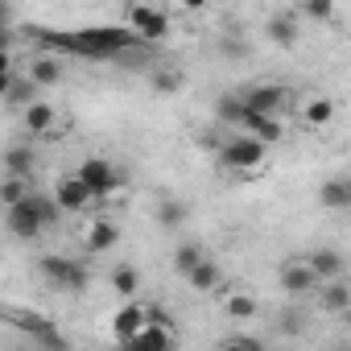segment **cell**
Returning <instances> with one entry per match:
<instances>
[{
    "mask_svg": "<svg viewBox=\"0 0 351 351\" xmlns=\"http://www.w3.org/2000/svg\"><path fill=\"white\" fill-rule=\"evenodd\" d=\"M62 215H66V211H62V203H58L54 195H42V191H29L21 203L5 207L9 236H13V240H25V244H34V240H38L46 228H54Z\"/></svg>",
    "mask_w": 351,
    "mask_h": 351,
    "instance_id": "cell-1",
    "label": "cell"
},
{
    "mask_svg": "<svg viewBox=\"0 0 351 351\" xmlns=\"http://www.w3.org/2000/svg\"><path fill=\"white\" fill-rule=\"evenodd\" d=\"M173 343H178V335H173V318H169V310L149 306V322L136 330L132 347H173Z\"/></svg>",
    "mask_w": 351,
    "mask_h": 351,
    "instance_id": "cell-7",
    "label": "cell"
},
{
    "mask_svg": "<svg viewBox=\"0 0 351 351\" xmlns=\"http://www.w3.org/2000/svg\"><path fill=\"white\" fill-rule=\"evenodd\" d=\"M318 203L326 211H351V178H326L318 186Z\"/></svg>",
    "mask_w": 351,
    "mask_h": 351,
    "instance_id": "cell-15",
    "label": "cell"
},
{
    "mask_svg": "<svg viewBox=\"0 0 351 351\" xmlns=\"http://www.w3.org/2000/svg\"><path fill=\"white\" fill-rule=\"evenodd\" d=\"M38 273L50 289H66V293H83L87 289V269L75 261V256H62V252H46L38 256Z\"/></svg>",
    "mask_w": 351,
    "mask_h": 351,
    "instance_id": "cell-2",
    "label": "cell"
},
{
    "mask_svg": "<svg viewBox=\"0 0 351 351\" xmlns=\"http://www.w3.org/2000/svg\"><path fill=\"white\" fill-rule=\"evenodd\" d=\"M219 347H261V339H252V335H228V339H219Z\"/></svg>",
    "mask_w": 351,
    "mask_h": 351,
    "instance_id": "cell-30",
    "label": "cell"
},
{
    "mask_svg": "<svg viewBox=\"0 0 351 351\" xmlns=\"http://www.w3.org/2000/svg\"><path fill=\"white\" fill-rule=\"evenodd\" d=\"M108 285L116 289V298H136V289H141V269H136V265H116L112 277H108Z\"/></svg>",
    "mask_w": 351,
    "mask_h": 351,
    "instance_id": "cell-22",
    "label": "cell"
},
{
    "mask_svg": "<svg viewBox=\"0 0 351 351\" xmlns=\"http://www.w3.org/2000/svg\"><path fill=\"white\" fill-rule=\"evenodd\" d=\"M124 21H128V29H136V38L141 42H161V38H169V17L157 9V5H145V0H132L128 5V13H124Z\"/></svg>",
    "mask_w": 351,
    "mask_h": 351,
    "instance_id": "cell-4",
    "label": "cell"
},
{
    "mask_svg": "<svg viewBox=\"0 0 351 351\" xmlns=\"http://www.w3.org/2000/svg\"><path fill=\"white\" fill-rule=\"evenodd\" d=\"M318 306H322L326 314H347V310H351V285H347L343 277L322 281V285H318Z\"/></svg>",
    "mask_w": 351,
    "mask_h": 351,
    "instance_id": "cell-14",
    "label": "cell"
},
{
    "mask_svg": "<svg viewBox=\"0 0 351 351\" xmlns=\"http://www.w3.org/2000/svg\"><path fill=\"white\" fill-rule=\"evenodd\" d=\"M178 87H182V71H157L153 75V91L157 95H173Z\"/></svg>",
    "mask_w": 351,
    "mask_h": 351,
    "instance_id": "cell-29",
    "label": "cell"
},
{
    "mask_svg": "<svg viewBox=\"0 0 351 351\" xmlns=\"http://www.w3.org/2000/svg\"><path fill=\"white\" fill-rule=\"evenodd\" d=\"M256 310H261V302H256L252 293H244V289H232V293H223V314H228V318L244 322V318H256Z\"/></svg>",
    "mask_w": 351,
    "mask_h": 351,
    "instance_id": "cell-20",
    "label": "cell"
},
{
    "mask_svg": "<svg viewBox=\"0 0 351 351\" xmlns=\"http://www.w3.org/2000/svg\"><path fill=\"white\" fill-rule=\"evenodd\" d=\"M191 219V207L182 203V199H161L157 203V223L161 228H178V223H186Z\"/></svg>",
    "mask_w": 351,
    "mask_h": 351,
    "instance_id": "cell-24",
    "label": "cell"
},
{
    "mask_svg": "<svg viewBox=\"0 0 351 351\" xmlns=\"http://www.w3.org/2000/svg\"><path fill=\"white\" fill-rule=\"evenodd\" d=\"M265 38H269L273 46H281V50H293V46H298V38H302L298 13H273V17L265 21Z\"/></svg>",
    "mask_w": 351,
    "mask_h": 351,
    "instance_id": "cell-12",
    "label": "cell"
},
{
    "mask_svg": "<svg viewBox=\"0 0 351 351\" xmlns=\"http://www.w3.org/2000/svg\"><path fill=\"white\" fill-rule=\"evenodd\" d=\"M211 0H182V9H191V13H199V9H207Z\"/></svg>",
    "mask_w": 351,
    "mask_h": 351,
    "instance_id": "cell-31",
    "label": "cell"
},
{
    "mask_svg": "<svg viewBox=\"0 0 351 351\" xmlns=\"http://www.w3.org/2000/svg\"><path fill=\"white\" fill-rule=\"evenodd\" d=\"M298 13L306 17V21H330L335 17V0H298Z\"/></svg>",
    "mask_w": 351,
    "mask_h": 351,
    "instance_id": "cell-28",
    "label": "cell"
},
{
    "mask_svg": "<svg viewBox=\"0 0 351 351\" xmlns=\"http://www.w3.org/2000/svg\"><path fill=\"white\" fill-rule=\"evenodd\" d=\"M330 120H335V99H326V95L306 99V108H302V124L306 128H326Z\"/></svg>",
    "mask_w": 351,
    "mask_h": 351,
    "instance_id": "cell-19",
    "label": "cell"
},
{
    "mask_svg": "<svg viewBox=\"0 0 351 351\" xmlns=\"http://www.w3.org/2000/svg\"><path fill=\"white\" fill-rule=\"evenodd\" d=\"M5 169H9V173H21V178H34V153L21 149V145H13V149L5 153Z\"/></svg>",
    "mask_w": 351,
    "mask_h": 351,
    "instance_id": "cell-27",
    "label": "cell"
},
{
    "mask_svg": "<svg viewBox=\"0 0 351 351\" xmlns=\"http://www.w3.org/2000/svg\"><path fill=\"white\" fill-rule=\"evenodd\" d=\"M277 285H281L289 298H302V293H314L322 281H318V273H314L310 256H289V261L277 269Z\"/></svg>",
    "mask_w": 351,
    "mask_h": 351,
    "instance_id": "cell-6",
    "label": "cell"
},
{
    "mask_svg": "<svg viewBox=\"0 0 351 351\" xmlns=\"http://www.w3.org/2000/svg\"><path fill=\"white\" fill-rule=\"evenodd\" d=\"M38 87H54V83H62V62L54 58V54H34V62H29V71H25Z\"/></svg>",
    "mask_w": 351,
    "mask_h": 351,
    "instance_id": "cell-18",
    "label": "cell"
},
{
    "mask_svg": "<svg viewBox=\"0 0 351 351\" xmlns=\"http://www.w3.org/2000/svg\"><path fill=\"white\" fill-rule=\"evenodd\" d=\"M145 322H149V306H141L136 298H124L120 310L112 314V335H116V343L132 347V339H136V330H141Z\"/></svg>",
    "mask_w": 351,
    "mask_h": 351,
    "instance_id": "cell-8",
    "label": "cell"
},
{
    "mask_svg": "<svg viewBox=\"0 0 351 351\" xmlns=\"http://www.w3.org/2000/svg\"><path fill=\"white\" fill-rule=\"evenodd\" d=\"M186 281H191V285H195L199 293H215V289L223 285V269H219V265H215V261L207 256V261H203V265H199V269H195V273L186 277Z\"/></svg>",
    "mask_w": 351,
    "mask_h": 351,
    "instance_id": "cell-23",
    "label": "cell"
},
{
    "mask_svg": "<svg viewBox=\"0 0 351 351\" xmlns=\"http://www.w3.org/2000/svg\"><path fill=\"white\" fill-rule=\"evenodd\" d=\"M203 261H207L203 244H178V248H173V273H178V277H191Z\"/></svg>",
    "mask_w": 351,
    "mask_h": 351,
    "instance_id": "cell-21",
    "label": "cell"
},
{
    "mask_svg": "<svg viewBox=\"0 0 351 351\" xmlns=\"http://www.w3.org/2000/svg\"><path fill=\"white\" fill-rule=\"evenodd\" d=\"M306 256H310V265H314L318 281H335V277H343V273H347V261H343V252H339V248H314V252H306Z\"/></svg>",
    "mask_w": 351,
    "mask_h": 351,
    "instance_id": "cell-16",
    "label": "cell"
},
{
    "mask_svg": "<svg viewBox=\"0 0 351 351\" xmlns=\"http://www.w3.org/2000/svg\"><path fill=\"white\" fill-rule=\"evenodd\" d=\"M244 112H248V104H244V95H223V99L215 104V116H219L223 124H236V128H240V120H244Z\"/></svg>",
    "mask_w": 351,
    "mask_h": 351,
    "instance_id": "cell-26",
    "label": "cell"
},
{
    "mask_svg": "<svg viewBox=\"0 0 351 351\" xmlns=\"http://www.w3.org/2000/svg\"><path fill=\"white\" fill-rule=\"evenodd\" d=\"M240 128H244V132H252V136H261L269 149L285 141V124H281L277 116H269V112H252V108H248V112H244V120H240Z\"/></svg>",
    "mask_w": 351,
    "mask_h": 351,
    "instance_id": "cell-11",
    "label": "cell"
},
{
    "mask_svg": "<svg viewBox=\"0 0 351 351\" xmlns=\"http://www.w3.org/2000/svg\"><path fill=\"white\" fill-rule=\"evenodd\" d=\"M75 173H79V178L91 186L95 203H99V199H112V195L120 191V169H116L108 157H87V161H83Z\"/></svg>",
    "mask_w": 351,
    "mask_h": 351,
    "instance_id": "cell-5",
    "label": "cell"
},
{
    "mask_svg": "<svg viewBox=\"0 0 351 351\" xmlns=\"http://www.w3.org/2000/svg\"><path fill=\"white\" fill-rule=\"evenodd\" d=\"M244 104H248L252 112L281 116V108H285V87H281V83H252V87H244Z\"/></svg>",
    "mask_w": 351,
    "mask_h": 351,
    "instance_id": "cell-10",
    "label": "cell"
},
{
    "mask_svg": "<svg viewBox=\"0 0 351 351\" xmlns=\"http://www.w3.org/2000/svg\"><path fill=\"white\" fill-rule=\"evenodd\" d=\"M54 124H58V108H54V104H46V99L25 104V128H29L34 136H46Z\"/></svg>",
    "mask_w": 351,
    "mask_h": 351,
    "instance_id": "cell-17",
    "label": "cell"
},
{
    "mask_svg": "<svg viewBox=\"0 0 351 351\" xmlns=\"http://www.w3.org/2000/svg\"><path fill=\"white\" fill-rule=\"evenodd\" d=\"M54 199L62 203V211H66V215H79V211H87V207L95 203L91 186L79 178V173H66V178H58V186H54Z\"/></svg>",
    "mask_w": 351,
    "mask_h": 351,
    "instance_id": "cell-9",
    "label": "cell"
},
{
    "mask_svg": "<svg viewBox=\"0 0 351 351\" xmlns=\"http://www.w3.org/2000/svg\"><path fill=\"white\" fill-rule=\"evenodd\" d=\"M29 191H34V178H21V173H5V186H0V203L13 207V203H21Z\"/></svg>",
    "mask_w": 351,
    "mask_h": 351,
    "instance_id": "cell-25",
    "label": "cell"
},
{
    "mask_svg": "<svg viewBox=\"0 0 351 351\" xmlns=\"http://www.w3.org/2000/svg\"><path fill=\"white\" fill-rule=\"evenodd\" d=\"M219 161L228 165V169H261L265 161H269V145L261 141V136H252V132H232L223 145H219Z\"/></svg>",
    "mask_w": 351,
    "mask_h": 351,
    "instance_id": "cell-3",
    "label": "cell"
},
{
    "mask_svg": "<svg viewBox=\"0 0 351 351\" xmlns=\"http://www.w3.org/2000/svg\"><path fill=\"white\" fill-rule=\"evenodd\" d=\"M83 240H87V252H112L120 244V228H116V219H104L99 215V219L87 223V236Z\"/></svg>",
    "mask_w": 351,
    "mask_h": 351,
    "instance_id": "cell-13",
    "label": "cell"
}]
</instances>
